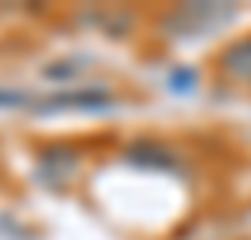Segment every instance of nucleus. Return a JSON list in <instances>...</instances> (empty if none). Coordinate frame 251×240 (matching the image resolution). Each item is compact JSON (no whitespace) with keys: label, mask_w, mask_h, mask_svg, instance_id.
<instances>
[{"label":"nucleus","mask_w":251,"mask_h":240,"mask_svg":"<svg viewBox=\"0 0 251 240\" xmlns=\"http://www.w3.org/2000/svg\"><path fill=\"white\" fill-rule=\"evenodd\" d=\"M221 72L240 79V83H251V38H244V42L229 45L221 53Z\"/></svg>","instance_id":"obj_1"}]
</instances>
